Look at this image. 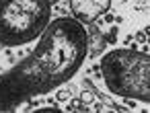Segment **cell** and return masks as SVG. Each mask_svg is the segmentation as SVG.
I'll list each match as a JSON object with an SVG mask.
<instances>
[{
  "label": "cell",
  "mask_w": 150,
  "mask_h": 113,
  "mask_svg": "<svg viewBox=\"0 0 150 113\" xmlns=\"http://www.w3.org/2000/svg\"><path fill=\"white\" fill-rule=\"evenodd\" d=\"M86 47L88 35L80 21L60 17L47 23L35 49L0 76V113H11L68 82L80 70Z\"/></svg>",
  "instance_id": "obj_1"
},
{
  "label": "cell",
  "mask_w": 150,
  "mask_h": 113,
  "mask_svg": "<svg viewBox=\"0 0 150 113\" xmlns=\"http://www.w3.org/2000/svg\"><path fill=\"white\" fill-rule=\"evenodd\" d=\"M101 74L109 93L134 101H150V60L144 52L113 49L105 54Z\"/></svg>",
  "instance_id": "obj_2"
},
{
  "label": "cell",
  "mask_w": 150,
  "mask_h": 113,
  "mask_svg": "<svg viewBox=\"0 0 150 113\" xmlns=\"http://www.w3.org/2000/svg\"><path fill=\"white\" fill-rule=\"evenodd\" d=\"M50 17V0H0V45L31 43L43 33Z\"/></svg>",
  "instance_id": "obj_3"
},
{
  "label": "cell",
  "mask_w": 150,
  "mask_h": 113,
  "mask_svg": "<svg viewBox=\"0 0 150 113\" xmlns=\"http://www.w3.org/2000/svg\"><path fill=\"white\" fill-rule=\"evenodd\" d=\"M70 6L82 23H93L109 11L111 0H70Z\"/></svg>",
  "instance_id": "obj_4"
},
{
  "label": "cell",
  "mask_w": 150,
  "mask_h": 113,
  "mask_svg": "<svg viewBox=\"0 0 150 113\" xmlns=\"http://www.w3.org/2000/svg\"><path fill=\"white\" fill-rule=\"evenodd\" d=\"M86 35H88V47H86V54L91 58H97L105 52V45H107V39H105V33L95 27V25H88L86 29Z\"/></svg>",
  "instance_id": "obj_5"
},
{
  "label": "cell",
  "mask_w": 150,
  "mask_h": 113,
  "mask_svg": "<svg viewBox=\"0 0 150 113\" xmlns=\"http://www.w3.org/2000/svg\"><path fill=\"white\" fill-rule=\"evenodd\" d=\"M78 101H80L82 105H91V103L95 101V93H93L88 86H84V90L80 93V99H78Z\"/></svg>",
  "instance_id": "obj_6"
},
{
  "label": "cell",
  "mask_w": 150,
  "mask_h": 113,
  "mask_svg": "<svg viewBox=\"0 0 150 113\" xmlns=\"http://www.w3.org/2000/svg\"><path fill=\"white\" fill-rule=\"evenodd\" d=\"M33 111H35V113H60L62 109H58V107H56V109H54V107H41V109H33Z\"/></svg>",
  "instance_id": "obj_7"
},
{
  "label": "cell",
  "mask_w": 150,
  "mask_h": 113,
  "mask_svg": "<svg viewBox=\"0 0 150 113\" xmlns=\"http://www.w3.org/2000/svg\"><path fill=\"white\" fill-rule=\"evenodd\" d=\"M70 99V90L68 88H60V93H58V101H68Z\"/></svg>",
  "instance_id": "obj_8"
}]
</instances>
